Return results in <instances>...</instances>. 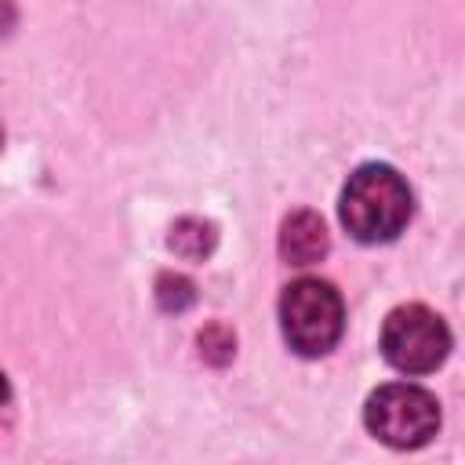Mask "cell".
<instances>
[{"label":"cell","mask_w":465,"mask_h":465,"mask_svg":"<svg viewBox=\"0 0 465 465\" xmlns=\"http://www.w3.org/2000/svg\"><path fill=\"white\" fill-rule=\"evenodd\" d=\"M411 207H414V196L396 167L363 163L349 174L338 214H341V225L360 243H389L407 229Z\"/></svg>","instance_id":"6da1fadb"},{"label":"cell","mask_w":465,"mask_h":465,"mask_svg":"<svg viewBox=\"0 0 465 465\" xmlns=\"http://www.w3.org/2000/svg\"><path fill=\"white\" fill-rule=\"evenodd\" d=\"M280 327L298 356H323L338 345L345 327L341 294L316 276L294 280L280 298Z\"/></svg>","instance_id":"7a4b0ae2"},{"label":"cell","mask_w":465,"mask_h":465,"mask_svg":"<svg viewBox=\"0 0 465 465\" xmlns=\"http://www.w3.org/2000/svg\"><path fill=\"white\" fill-rule=\"evenodd\" d=\"M363 421H367V429L381 443L400 447V450H414V447H425L436 436V429H440V403L421 385L389 381V385H378L367 396Z\"/></svg>","instance_id":"3957f363"},{"label":"cell","mask_w":465,"mask_h":465,"mask_svg":"<svg viewBox=\"0 0 465 465\" xmlns=\"http://www.w3.org/2000/svg\"><path fill=\"white\" fill-rule=\"evenodd\" d=\"M450 352L447 323L425 305H400L381 323V356L403 374H429Z\"/></svg>","instance_id":"277c9868"},{"label":"cell","mask_w":465,"mask_h":465,"mask_svg":"<svg viewBox=\"0 0 465 465\" xmlns=\"http://www.w3.org/2000/svg\"><path fill=\"white\" fill-rule=\"evenodd\" d=\"M280 254L291 265H312L327 254V225L312 211H294L280 229Z\"/></svg>","instance_id":"5b68a950"},{"label":"cell","mask_w":465,"mask_h":465,"mask_svg":"<svg viewBox=\"0 0 465 465\" xmlns=\"http://www.w3.org/2000/svg\"><path fill=\"white\" fill-rule=\"evenodd\" d=\"M171 247L182 254V258H203L211 247H214V225L200 222V218H182L174 229H171Z\"/></svg>","instance_id":"8992f818"},{"label":"cell","mask_w":465,"mask_h":465,"mask_svg":"<svg viewBox=\"0 0 465 465\" xmlns=\"http://www.w3.org/2000/svg\"><path fill=\"white\" fill-rule=\"evenodd\" d=\"M160 291H174V309H185L193 302V283L185 276H160ZM163 305H171V294H160Z\"/></svg>","instance_id":"52a82bcc"},{"label":"cell","mask_w":465,"mask_h":465,"mask_svg":"<svg viewBox=\"0 0 465 465\" xmlns=\"http://www.w3.org/2000/svg\"><path fill=\"white\" fill-rule=\"evenodd\" d=\"M7 396H11V392H7V381H4V374H0V403H4Z\"/></svg>","instance_id":"ba28073f"}]
</instances>
